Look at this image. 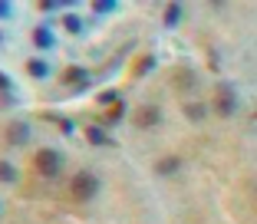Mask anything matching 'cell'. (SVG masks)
Wrapping results in <instances>:
<instances>
[{"instance_id": "7", "label": "cell", "mask_w": 257, "mask_h": 224, "mask_svg": "<svg viewBox=\"0 0 257 224\" xmlns=\"http://www.w3.org/2000/svg\"><path fill=\"white\" fill-rule=\"evenodd\" d=\"M86 139H89V145H96V149H102V145H112V135H109L102 126H86Z\"/></svg>"}, {"instance_id": "9", "label": "cell", "mask_w": 257, "mask_h": 224, "mask_svg": "<svg viewBox=\"0 0 257 224\" xmlns=\"http://www.w3.org/2000/svg\"><path fill=\"white\" fill-rule=\"evenodd\" d=\"M43 119H46V122H56L63 135H76V122H73V119H66V116H56V112H43Z\"/></svg>"}, {"instance_id": "17", "label": "cell", "mask_w": 257, "mask_h": 224, "mask_svg": "<svg viewBox=\"0 0 257 224\" xmlns=\"http://www.w3.org/2000/svg\"><path fill=\"white\" fill-rule=\"evenodd\" d=\"M115 102H119V92H115V89H102V92H99V105H106V109H109V105H115Z\"/></svg>"}, {"instance_id": "13", "label": "cell", "mask_w": 257, "mask_h": 224, "mask_svg": "<svg viewBox=\"0 0 257 224\" xmlns=\"http://www.w3.org/2000/svg\"><path fill=\"white\" fill-rule=\"evenodd\" d=\"M27 73H30L33 79H46V76H50V66H46L43 60H27Z\"/></svg>"}, {"instance_id": "20", "label": "cell", "mask_w": 257, "mask_h": 224, "mask_svg": "<svg viewBox=\"0 0 257 224\" xmlns=\"http://www.w3.org/2000/svg\"><path fill=\"white\" fill-rule=\"evenodd\" d=\"M10 89H14V82H10V76L0 69V92H10Z\"/></svg>"}, {"instance_id": "15", "label": "cell", "mask_w": 257, "mask_h": 224, "mask_svg": "<svg viewBox=\"0 0 257 224\" xmlns=\"http://www.w3.org/2000/svg\"><path fill=\"white\" fill-rule=\"evenodd\" d=\"M155 66H159V60H155V56L149 53V56H142V60H139V66H136V76H149Z\"/></svg>"}, {"instance_id": "12", "label": "cell", "mask_w": 257, "mask_h": 224, "mask_svg": "<svg viewBox=\"0 0 257 224\" xmlns=\"http://www.w3.org/2000/svg\"><path fill=\"white\" fill-rule=\"evenodd\" d=\"M185 116H188L191 122H201L204 116H208V105L204 102H185Z\"/></svg>"}, {"instance_id": "4", "label": "cell", "mask_w": 257, "mask_h": 224, "mask_svg": "<svg viewBox=\"0 0 257 224\" xmlns=\"http://www.w3.org/2000/svg\"><path fill=\"white\" fill-rule=\"evenodd\" d=\"M63 82H66V86H69L73 92H83L86 86L92 82V73H89L86 66H69L66 73H63Z\"/></svg>"}, {"instance_id": "3", "label": "cell", "mask_w": 257, "mask_h": 224, "mask_svg": "<svg viewBox=\"0 0 257 224\" xmlns=\"http://www.w3.org/2000/svg\"><path fill=\"white\" fill-rule=\"evenodd\" d=\"M73 194H76V198H83V201L96 198V194H99V178H96L92 172H79V175H73Z\"/></svg>"}, {"instance_id": "19", "label": "cell", "mask_w": 257, "mask_h": 224, "mask_svg": "<svg viewBox=\"0 0 257 224\" xmlns=\"http://www.w3.org/2000/svg\"><path fill=\"white\" fill-rule=\"evenodd\" d=\"M122 116H125V102H122V99H119V102L112 105V112H109V122H119Z\"/></svg>"}, {"instance_id": "18", "label": "cell", "mask_w": 257, "mask_h": 224, "mask_svg": "<svg viewBox=\"0 0 257 224\" xmlns=\"http://www.w3.org/2000/svg\"><path fill=\"white\" fill-rule=\"evenodd\" d=\"M112 10H115V0H99V4H92V14H99V17L112 14Z\"/></svg>"}, {"instance_id": "8", "label": "cell", "mask_w": 257, "mask_h": 224, "mask_svg": "<svg viewBox=\"0 0 257 224\" xmlns=\"http://www.w3.org/2000/svg\"><path fill=\"white\" fill-rule=\"evenodd\" d=\"M33 43H37V50H53L56 37H53L50 27H37V30H33Z\"/></svg>"}, {"instance_id": "11", "label": "cell", "mask_w": 257, "mask_h": 224, "mask_svg": "<svg viewBox=\"0 0 257 224\" xmlns=\"http://www.w3.org/2000/svg\"><path fill=\"white\" fill-rule=\"evenodd\" d=\"M182 14H185L182 4H168V7H165V27H168V30H175V27L182 23Z\"/></svg>"}, {"instance_id": "6", "label": "cell", "mask_w": 257, "mask_h": 224, "mask_svg": "<svg viewBox=\"0 0 257 224\" xmlns=\"http://www.w3.org/2000/svg\"><path fill=\"white\" fill-rule=\"evenodd\" d=\"M30 135H33V129L27 126V122H10L7 142H10V145H27V142H30Z\"/></svg>"}, {"instance_id": "23", "label": "cell", "mask_w": 257, "mask_h": 224, "mask_svg": "<svg viewBox=\"0 0 257 224\" xmlns=\"http://www.w3.org/2000/svg\"><path fill=\"white\" fill-rule=\"evenodd\" d=\"M0 43H4V33H0Z\"/></svg>"}, {"instance_id": "21", "label": "cell", "mask_w": 257, "mask_h": 224, "mask_svg": "<svg viewBox=\"0 0 257 224\" xmlns=\"http://www.w3.org/2000/svg\"><path fill=\"white\" fill-rule=\"evenodd\" d=\"M40 10H43V14H53V10H56V0H43V4H40Z\"/></svg>"}, {"instance_id": "1", "label": "cell", "mask_w": 257, "mask_h": 224, "mask_svg": "<svg viewBox=\"0 0 257 224\" xmlns=\"http://www.w3.org/2000/svg\"><path fill=\"white\" fill-rule=\"evenodd\" d=\"M241 109V96L231 82H218V96H214V112L218 116H234Z\"/></svg>"}, {"instance_id": "10", "label": "cell", "mask_w": 257, "mask_h": 224, "mask_svg": "<svg viewBox=\"0 0 257 224\" xmlns=\"http://www.w3.org/2000/svg\"><path fill=\"white\" fill-rule=\"evenodd\" d=\"M178 168H182V158H178V155H165L159 165H155V172H159V175H175Z\"/></svg>"}, {"instance_id": "5", "label": "cell", "mask_w": 257, "mask_h": 224, "mask_svg": "<svg viewBox=\"0 0 257 224\" xmlns=\"http://www.w3.org/2000/svg\"><path fill=\"white\" fill-rule=\"evenodd\" d=\"M159 122H162V109L155 102H145V105L136 109V126L139 129H155Z\"/></svg>"}, {"instance_id": "2", "label": "cell", "mask_w": 257, "mask_h": 224, "mask_svg": "<svg viewBox=\"0 0 257 224\" xmlns=\"http://www.w3.org/2000/svg\"><path fill=\"white\" fill-rule=\"evenodd\" d=\"M33 165H37V172L43 175V178H56V175L63 172V155L53 149H40L37 155H33Z\"/></svg>"}, {"instance_id": "22", "label": "cell", "mask_w": 257, "mask_h": 224, "mask_svg": "<svg viewBox=\"0 0 257 224\" xmlns=\"http://www.w3.org/2000/svg\"><path fill=\"white\" fill-rule=\"evenodd\" d=\"M7 17H10V4H7V0H0V20H7Z\"/></svg>"}, {"instance_id": "16", "label": "cell", "mask_w": 257, "mask_h": 224, "mask_svg": "<svg viewBox=\"0 0 257 224\" xmlns=\"http://www.w3.org/2000/svg\"><path fill=\"white\" fill-rule=\"evenodd\" d=\"M0 181H4V185H14L17 181V168L10 162H0Z\"/></svg>"}, {"instance_id": "14", "label": "cell", "mask_w": 257, "mask_h": 224, "mask_svg": "<svg viewBox=\"0 0 257 224\" xmlns=\"http://www.w3.org/2000/svg\"><path fill=\"white\" fill-rule=\"evenodd\" d=\"M63 27H66V30L73 33V37H79L86 23H83V17H76V14H66V17H63Z\"/></svg>"}]
</instances>
